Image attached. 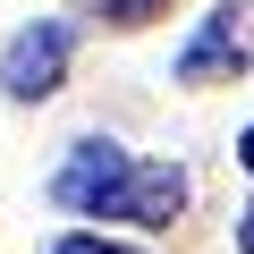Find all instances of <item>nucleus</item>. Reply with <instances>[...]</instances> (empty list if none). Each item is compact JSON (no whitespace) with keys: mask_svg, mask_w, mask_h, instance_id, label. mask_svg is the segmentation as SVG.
<instances>
[{"mask_svg":"<svg viewBox=\"0 0 254 254\" xmlns=\"http://www.w3.org/2000/svg\"><path fill=\"white\" fill-rule=\"evenodd\" d=\"M51 195H60L68 212H85V220H136V229H170V220L187 212V170H178V161H127L110 136H85V144L60 161Z\"/></svg>","mask_w":254,"mask_h":254,"instance_id":"nucleus-1","label":"nucleus"},{"mask_svg":"<svg viewBox=\"0 0 254 254\" xmlns=\"http://www.w3.org/2000/svg\"><path fill=\"white\" fill-rule=\"evenodd\" d=\"M60 76H68V26L60 17H34L0 51V93L9 102H43V93H60Z\"/></svg>","mask_w":254,"mask_h":254,"instance_id":"nucleus-2","label":"nucleus"},{"mask_svg":"<svg viewBox=\"0 0 254 254\" xmlns=\"http://www.w3.org/2000/svg\"><path fill=\"white\" fill-rule=\"evenodd\" d=\"M246 51H254V9H246V0H220V9L187 34V51H178V85L229 76V68H246Z\"/></svg>","mask_w":254,"mask_h":254,"instance_id":"nucleus-3","label":"nucleus"},{"mask_svg":"<svg viewBox=\"0 0 254 254\" xmlns=\"http://www.w3.org/2000/svg\"><path fill=\"white\" fill-rule=\"evenodd\" d=\"M51 254H136V246H110V237H60Z\"/></svg>","mask_w":254,"mask_h":254,"instance_id":"nucleus-4","label":"nucleus"},{"mask_svg":"<svg viewBox=\"0 0 254 254\" xmlns=\"http://www.w3.org/2000/svg\"><path fill=\"white\" fill-rule=\"evenodd\" d=\"M237 246H246V254H254V203H246V212H237Z\"/></svg>","mask_w":254,"mask_h":254,"instance_id":"nucleus-5","label":"nucleus"},{"mask_svg":"<svg viewBox=\"0 0 254 254\" xmlns=\"http://www.w3.org/2000/svg\"><path fill=\"white\" fill-rule=\"evenodd\" d=\"M237 161H246V170H254V127H246V136H237Z\"/></svg>","mask_w":254,"mask_h":254,"instance_id":"nucleus-6","label":"nucleus"}]
</instances>
